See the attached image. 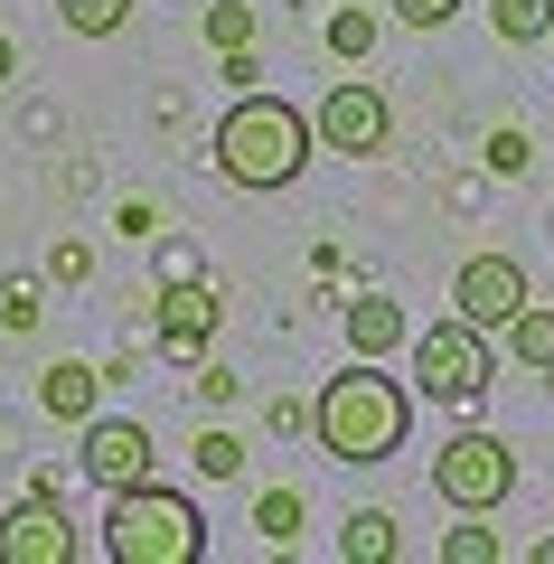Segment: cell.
<instances>
[{"instance_id":"6da1fadb","label":"cell","mask_w":554,"mask_h":564,"mask_svg":"<svg viewBox=\"0 0 554 564\" xmlns=\"http://www.w3.org/2000/svg\"><path fill=\"white\" fill-rule=\"evenodd\" d=\"M311 433H319V452H329V462H348V470L395 462L404 433H414V395L385 377V358H348V367L311 395Z\"/></svg>"},{"instance_id":"7a4b0ae2","label":"cell","mask_w":554,"mask_h":564,"mask_svg":"<svg viewBox=\"0 0 554 564\" xmlns=\"http://www.w3.org/2000/svg\"><path fill=\"white\" fill-rule=\"evenodd\" d=\"M311 151H319L311 113L282 104V95H254V85H245V95L226 104V122H217V170H226L236 188H254V198L292 188L301 170H311Z\"/></svg>"},{"instance_id":"3957f363","label":"cell","mask_w":554,"mask_h":564,"mask_svg":"<svg viewBox=\"0 0 554 564\" xmlns=\"http://www.w3.org/2000/svg\"><path fill=\"white\" fill-rule=\"evenodd\" d=\"M104 555L113 564H198L207 555V518L178 499V489L132 480V489H113V508H104Z\"/></svg>"},{"instance_id":"277c9868","label":"cell","mask_w":554,"mask_h":564,"mask_svg":"<svg viewBox=\"0 0 554 564\" xmlns=\"http://www.w3.org/2000/svg\"><path fill=\"white\" fill-rule=\"evenodd\" d=\"M489 386H498V348H489V329H479V321H460V311H452V321L414 329V395L470 414Z\"/></svg>"},{"instance_id":"5b68a950","label":"cell","mask_w":554,"mask_h":564,"mask_svg":"<svg viewBox=\"0 0 554 564\" xmlns=\"http://www.w3.org/2000/svg\"><path fill=\"white\" fill-rule=\"evenodd\" d=\"M508 489H517V452L498 443V433H452V443L433 452V499L442 508H460V518H489V508H508Z\"/></svg>"},{"instance_id":"8992f818","label":"cell","mask_w":554,"mask_h":564,"mask_svg":"<svg viewBox=\"0 0 554 564\" xmlns=\"http://www.w3.org/2000/svg\"><path fill=\"white\" fill-rule=\"evenodd\" d=\"M311 132H319V151H338V161H377L385 141H395V104H385V85L338 76L329 95L311 104Z\"/></svg>"},{"instance_id":"52a82bcc","label":"cell","mask_w":554,"mask_h":564,"mask_svg":"<svg viewBox=\"0 0 554 564\" xmlns=\"http://www.w3.org/2000/svg\"><path fill=\"white\" fill-rule=\"evenodd\" d=\"M0 564H76V518L57 489H29L20 508H0Z\"/></svg>"},{"instance_id":"ba28073f","label":"cell","mask_w":554,"mask_h":564,"mask_svg":"<svg viewBox=\"0 0 554 564\" xmlns=\"http://www.w3.org/2000/svg\"><path fill=\"white\" fill-rule=\"evenodd\" d=\"M76 462H85L95 489H132V480H151V433L132 414H85L76 423Z\"/></svg>"},{"instance_id":"9c48e42d","label":"cell","mask_w":554,"mask_h":564,"mask_svg":"<svg viewBox=\"0 0 554 564\" xmlns=\"http://www.w3.org/2000/svg\"><path fill=\"white\" fill-rule=\"evenodd\" d=\"M526 302H535V292H526V263H517V254H470L452 273V311L479 321V329H508Z\"/></svg>"},{"instance_id":"30bf717a","label":"cell","mask_w":554,"mask_h":564,"mask_svg":"<svg viewBox=\"0 0 554 564\" xmlns=\"http://www.w3.org/2000/svg\"><path fill=\"white\" fill-rule=\"evenodd\" d=\"M217 321H226V302L207 292L198 273H188V282H170V292H160V311H151V339L170 348V358H188V367H198V358H207V339H217Z\"/></svg>"},{"instance_id":"8fae6325","label":"cell","mask_w":554,"mask_h":564,"mask_svg":"<svg viewBox=\"0 0 554 564\" xmlns=\"http://www.w3.org/2000/svg\"><path fill=\"white\" fill-rule=\"evenodd\" d=\"M39 404L57 423H85V414H104V367H85V358H57L39 377Z\"/></svg>"},{"instance_id":"7c38bea8","label":"cell","mask_w":554,"mask_h":564,"mask_svg":"<svg viewBox=\"0 0 554 564\" xmlns=\"http://www.w3.org/2000/svg\"><path fill=\"white\" fill-rule=\"evenodd\" d=\"M348 348H357V358H395V348H404V302L357 292V302H348Z\"/></svg>"},{"instance_id":"4fadbf2b","label":"cell","mask_w":554,"mask_h":564,"mask_svg":"<svg viewBox=\"0 0 554 564\" xmlns=\"http://www.w3.org/2000/svg\"><path fill=\"white\" fill-rule=\"evenodd\" d=\"M338 555H348V564H395L404 555V527L385 518V508H357V518L338 527Z\"/></svg>"},{"instance_id":"5bb4252c","label":"cell","mask_w":554,"mask_h":564,"mask_svg":"<svg viewBox=\"0 0 554 564\" xmlns=\"http://www.w3.org/2000/svg\"><path fill=\"white\" fill-rule=\"evenodd\" d=\"M498 339H508V358H517V367L554 377V311H545V302H526V311H517L508 329H498Z\"/></svg>"},{"instance_id":"9a60e30c","label":"cell","mask_w":554,"mask_h":564,"mask_svg":"<svg viewBox=\"0 0 554 564\" xmlns=\"http://www.w3.org/2000/svg\"><path fill=\"white\" fill-rule=\"evenodd\" d=\"M489 29L508 47H535V39H554V0H489Z\"/></svg>"},{"instance_id":"2e32d148","label":"cell","mask_w":554,"mask_h":564,"mask_svg":"<svg viewBox=\"0 0 554 564\" xmlns=\"http://www.w3.org/2000/svg\"><path fill=\"white\" fill-rule=\"evenodd\" d=\"M57 20L76 29V39H113V29L132 20V0H57Z\"/></svg>"},{"instance_id":"e0dca14e","label":"cell","mask_w":554,"mask_h":564,"mask_svg":"<svg viewBox=\"0 0 554 564\" xmlns=\"http://www.w3.org/2000/svg\"><path fill=\"white\" fill-rule=\"evenodd\" d=\"M254 527H263V545H292V536H301V489H263V499H254Z\"/></svg>"},{"instance_id":"ac0fdd59","label":"cell","mask_w":554,"mask_h":564,"mask_svg":"<svg viewBox=\"0 0 554 564\" xmlns=\"http://www.w3.org/2000/svg\"><path fill=\"white\" fill-rule=\"evenodd\" d=\"M207 47H254V0H217V10H207Z\"/></svg>"},{"instance_id":"d6986e66","label":"cell","mask_w":554,"mask_h":564,"mask_svg":"<svg viewBox=\"0 0 554 564\" xmlns=\"http://www.w3.org/2000/svg\"><path fill=\"white\" fill-rule=\"evenodd\" d=\"M367 47H377V10H329V57H367Z\"/></svg>"},{"instance_id":"ffe728a7","label":"cell","mask_w":554,"mask_h":564,"mask_svg":"<svg viewBox=\"0 0 554 564\" xmlns=\"http://www.w3.org/2000/svg\"><path fill=\"white\" fill-rule=\"evenodd\" d=\"M526 161H535V141L517 132V122H498V132H489V170H498V180H526Z\"/></svg>"},{"instance_id":"44dd1931","label":"cell","mask_w":554,"mask_h":564,"mask_svg":"<svg viewBox=\"0 0 554 564\" xmlns=\"http://www.w3.org/2000/svg\"><path fill=\"white\" fill-rule=\"evenodd\" d=\"M188 462H198L207 480H236V470H245V443H236V433H198V452H188Z\"/></svg>"},{"instance_id":"7402d4cb","label":"cell","mask_w":554,"mask_h":564,"mask_svg":"<svg viewBox=\"0 0 554 564\" xmlns=\"http://www.w3.org/2000/svg\"><path fill=\"white\" fill-rule=\"evenodd\" d=\"M442 564H498V536L489 527H452L442 536Z\"/></svg>"},{"instance_id":"603a6c76","label":"cell","mask_w":554,"mask_h":564,"mask_svg":"<svg viewBox=\"0 0 554 564\" xmlns=\"http://www.w3.org/2000/svg\"><path fill=\"white\" fill-rule=\"evenodd\" d=\"M39 282H10V292H0V329H39Z\"/></svg>"},{"instance_id":"cb8c5ba5","label":"cell","mask_w":554,"mask_h":564,"mask_svg":"<svg viewBox=\"0 0 554 564\" xmlns=\"http://www.w3.org/2000/svg\"><path fill=\"white\" fill-rule=\"evenodd\" d=\"M404 29H442V20H460V0H385Z\"/></svg>"},{"instance_id":"d4e9b609","label":"cell","mask_w":554,"mask_h":564,"mask_svg":"<svg viewBox=\"0 0 554 564\" xmlns=\"http://www.w3.org/2000/svg\"><path fill=\"white\" fill-rule=\"evenodd\" d=\"M47 282H95V254H85V245H76V236H66V245H57V254H47Z\"/></svg>"},{"instance_id":"484cf974","label":"cell","mask_w":554,"mask_h":564,"mask_svg":"<svg viewBox=\"0 0 554 564\" xmlns=\"http://www.w3.org/2000/svg\"><path fill=\"white\" fill-rule=\"evenodd\" d=\"M198 395H207V404H236L245 377H236V367H217V358H198Z\"/></svg>"},{"instance_id":"4316f807","label":"cell","mask_w":554,"mask_h":564,"mask_svg":"<svg viewBox=\"0 0 554 564\" xmlns=\"http://www.w3.org/2000/svg\"><path fill=\"white\" fill-rule=\"evenodd\" d=\"M10 76H20V47H10V39H0V85H10Z\"/></svg>"}]
</instances>
